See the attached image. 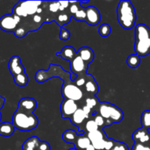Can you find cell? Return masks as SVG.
Wrapping results in <instances>:
<instances>
[{"label":"cell","instance_id":"cell-40","mask_svg":"<svg viewBox=\"0 0 150 150\" xmlns=\"http://www.w3.org/2000/svg\"><path fill=\"white\" fill-rule=\"evenodd\" d=\"M4 103H5V98H3L2 96L0 95V110L3 108L4 105Z\"/></svg>","mask_w":150,"mask_h":150},{"label":"cell","instance_id":"cell-24","mask_svg":"<svg viewBox=\"0 0 150 150\" xmlns=\"http://www.w3.org/2000/svg\"><path fill=\"white\" fill-rule=\"evenodd\" d=\"M87 136L89 137L92 144L97 143V142H100V141L103 140V139H105L107 137L106 133L104 132L103 130H101V129H99V130H96L95 132H92V133H88Z\"/></svg>","mask_w":150,"mask_h":150},{"label":"cell","instance_id":"cell-21","mask_svg":"<svg viewBox=\"0 0 150 150\" xmlns=\"http://www.w3.org/2000/svg\"><path fill=\"white\" fill-rule=\"evenodd\" d=\"M41 141L37 136H32L24 142L22 145V150H38Z\"/></svg>","mask_w":150,"mask_h":150},{"label":"cell","instance_id":"cell-17","mask_svg":"<svg viewBox=\"0 0 150 150\" xmlns=\"http://www.w3.org/2000/svg\"><path fill=\"white\" fill-rule=\"evenodd\" d=\"M77 54L88 65L95 59V52L92 48L87 46H83L79 48L77 51Z\"/></svg>","mask_w":150,"mask_h":150},{"label":"cell","instance_id":"cell-12","mask_svg":"<svg viewBox=\"0 0 150 150\" xmlns=\"http://www.w3.org/2000/svg\"><path fill=\"white\" fill-rule=\"evenodd\" d=\"M8 67L10 73L13 77L25 73V68L22 64L21 59L18 56H13L10 58L8 63Z\"/></svg>","mask_w":150,"mask_h":150},{"label":"cell","instance_id":"cell-10","mask_svg":"<svg viewBox=\"0 0 150 150\" xmlns=\"http://www.w3.org/2000/svg\"><path fill=\"white\" fill-rule=\"evenodd\" d=\"M38 107L36 100L32 98H23L19 100L17 110L27 114H34Z\"/></svg>","mask_w":150,"mask_h":150},{"label":"cell","instance_id":"cell-16","mask_svg":"<svg viewBox=\"0 0 150 150\" xmlns=\"http://www.w3.org/2000/svg\"><path fill=\"white\" fill-rule=\"evenodd\" d=\"M19 4L23 9L26 14L28 16H35L37 14L38 8L42 1H18Z\"/></svg>","mask_w":150,"mask_h":150},{"label":"cell","instance_id":"cell-33","mask_svg":"<svg viewBox=\"0 0 150 150\" xmlns=\"http://www.w3.org/2000/svg\"><path fill=\"white\" fill-rule=\"evenodd\" d=\"M87 77H88L87 73L83 75V76H79V77H77L74 81H73V83L76 84L78 87L82 89V88L83 87V86L85 85V83H86V80H87Z\"/></svg>","mask_w":150,"mask_h":150},{"label":"cell","instance_id":"cell-7","mask_svg":"<svg viewBox=\"0 0 150 150\" xmlns=\"http://www.w3.org/2000/svg\"><path fill=\"white\" fill-rule=\"evenodd\" d=\"M21 23V18L15 14H7L0 18V29L7 32H15Z\"/></svg>","mask_w":150,"mask_h":150},{"label":"cell","instance_id":"cell-39","mask_svg":"<svg viewBox=\"0 0 150 150\" xmlns=\"http://www.w3.org/2000/svg\"><path fill=\"white\" fill-rule=\"evenodd\" d=\"M70 4V1H59V10L60 11H63V10H65L66 8L69 7V4Z\"/></svg>","mask_w":150,"mask_h":150},{"label":"cell","instance_id":"cell-35","mask_svg":"<svg viewBox=\"0 0 150 150\" xmlns=\"http://www.w3.org/2000/svg\"><path fill=\"white\" fill-rule=\"evenodd\" d=\"M48 9L49 11L51 13H57L58 10H59V1H50L48 2Z\"/></svg>","mask_w":150,"mask_h":150},{"label":"cell","instance_id":"cell-5","mask_svg":"<svg viewBox=\"0 0 150 150\" xmlns=\"http://www.w3.org/2000/svg\"><path fill=\"white\" fill-rule=\"evenodd\" d=\"M61 92L64 99L72 100L77 103L85 98L83 90L74 84L73 81L64 82L62 86Z\"/></svg>","mask_w":150,"mask_h":150},{"label":"cell","instance_id":"cell-20","mask_svg":"<svg viewBox=\"0 0 150 150\" xmlns=\"http://www.w3.org/2000/svg\"><path fill=\"white\" fill-rule=\"evenodd\" d=\"M15 132V127L10 122H4L0 123V136L4 137H10Z\"/></svg>","mask_w":150,"mask_h":150},{"label":"cell","instance_id":"cell-22","mask_svg":"<svg viewBox=\"0 0 150 150\" xmlns=\"http://www.w3.org/2000/svg\"><path fill=\"white\" fill-rule=\"evenodd\" d=\"M84 100V105L86 106L89 107L93 112V114L95 115L97 112L98 106L100 105V101L98 98L96 96H92V97H86L83 99ZM93 115V116H94Z\"/></svg>","mask_w":150,"mask_h":150},{"label":"cell","instance_id":"cell-31","mask_svg":"<svg viewBox=\"0 0 150 150\" xmlns=\"http://www.w3.org/2000/svg\"><path fill=\"white\" fill-rule=\"evenodd\" d=\"M100 35L103 38H107L111 32V27L108 23H103L98 29Z\"/></svg>","mask_w":150,"mask_h":150},{"label":"cell","instance_id":"cell-30","mask_svg":"<svg viewBox=\"0 0 150 150\" xmlns=\"http://www.w3.org/2000/svg\"><path fill=\"white\" fill-rule=\"evenodd\" d=\"M71 17V15L67 14V13H61V14L59 15L58 17H57V24H58L59 26H61V28L63 27L64 25L67 24V23L70 21Z\"/></svg>","mask_w":150,"mask_h":150},{"label":"cell","instance_id":"cell-41","mask_svg":"<svg viewBox=\"0 0 150 150\" xmlns=\"http://www.w3.org/2000/svg\"><path fill=\"white\" fill-rule=\"evenodd\" d=\"M85 150H96V149H95V148L94 147L93 145H92V144H91L89 145V146H88V147L86 148V149H85Z\"/></svg>","mask_w":150,"mask_h":150},{"label":"cell","instance_id":"cell-11","mask_svg":"<svg viewBox=\"0 0 150 150\" xmlns=\"http://www.w3.org/2000/svg\"><path fill=\"white\" fill-rule=\"evenodd\" d=\"M81 89L84 93L85 98L96 96V95L98 94V91H99V87H98V85L95 81V78L91 74H88L86 83Z\"/></svg>","mask_w":150,"mask_h":150},{"label":"cell","instance_id":"cell-37","mask_svg":"<svg viewBox=\"0 0 150 150\" xmlns=\"http://www.w3.org/2000/svg\"><path fill=\"white\" fill-rule=\"evenodd\" d=\"M130 150H150V144H141L134 143Z\"/></svg>","mask_w":150,"mask_h":150},{"label":"cell","instance_id":"cell-8","mask_svg":"<svg viewBox=\"0 0 150 150\" xmlns=\"http://www.w3.org/2000/svg\"><path fill=\"white\" fill-rule=\"evenodd\" d=\"M80 108L77 102L72 100L64 99L60 105L62 118L70 119L75 114L76 111Z\"/></svg>","mask_w":150,"mask_h":150},{"label":"cell","instance_id":"cell-34","mask_svg":"<svg viewBox=\"0 0 150 150\" xmlns=\"http://www.w3.org/2000/svg\"><path fill=\"white\" fill-rule=\"evenodd\" d=\"M70 35L71 34H70V31L67 30L65 28L62 27L59 34V39L62 40H67L70 39Z\"/></svg>","mask_w":150,"mask_h":150},{"label":"cell","instance_id":"cell-25","mask_svg":"<svg viewBox=\"0 0 150 150\" xmlns=\"http://www.w3.org/2000/svg\"><path fill=\"white\" fill-rule=\"evenodd\" d=\"M98 130H99V127H98V125L96 124V122L93 120V118L90 117L85 122L83 129H82V132H83V133L88 134V133H92V132H95Z\"/></svg>","mask_w":150,"mask_h":150},{"label":"cell","instance_id":"cell-4","mask_svg":"<svg viewBox=\"0 0 150 150\" xmlns=\"http://www.w3.org/2000/svg\"><path fill=\"white\" fill-rule=\"evenodd\" d=\"M96 114H99L112 124L120 123L124 119L122 110L108 102H100Z\"/></svg>","mask_w":150,"mask_h":150},{"label":"cell","instance_id":"cell-43","mask_svg":"<svg viewBox=\"0 0 150 150\" xmlns=\"http://www.w3.org/2000/svg\"><path fill=\"white\" fill-rule=\"evenodd\" d=\"M68 150H76V149H75V148H73V149H68Z\"/></svg>","mask_w":150,"mask_h":150},{"label":"cell","instance_id":"cell-2","mask_svg":"<svg viewBox=\"0 0 150 150\" xmlns=\"http://www.w3.org/2000/svg\"><path fill=\"white\" fill-rule=\"evenodd\" d=\"M135 51L139 57H146L150 54V29L144 23L135 28Z\"/></svg>","mask_w":150,"mask_h":150},{"label":"cell","instance_id":"cell-28","mask_svg":"<svg viewBox=\"0 0 150 150\" xmlns=\"http://www.w3.org/2000/svg\"><path fill=\"white\" fill-rule=\"evenodd\" d=\"M92 118L95 120L96 124L98 125L99 129H101V130H103L105 127H108V126L113 125L112 123L110 122L109 121H108V120H106L105 119H104L103 117H101L100 115H99V114H95V115L92 117Z\"/></svg>","mask_w":150,"mask_h":150},{"label":"cell","instance_id":"cell-29","mask_svg":"<svg viewBox=\"0 0 150 150\" xmlns=\"http://www.w3.org/2000/svg\"><path fill=\"white\" fill-rule=\"evenodd\" d=\"M142 126L146 130H150V110H146L144 111L141 117Z\"/></svg>","mask_w":150,"mask_h":150},{"label":"cell","instance_id":"cell-18","mask_svg":"<svg viewBox=\"0 0 150 150\" xmlns=\"http://www.w3.org/2000/svg\"><path fill=\"white\" fill-rule=\"evenodd\" d=\"M56 55L61 57L67 61L70 62L73 61L76 57H77V51H76L74 48L71 45H66L61 50L60 52H57Z\"/></svg>","mask_w":150,"mask_h":150},{"label":"cell","instance_id":"cell-42","mask_svg":"<svg viewBox=\"0 0 150 150\" xmlns=\"http://www.w3.org/2000/svg\"><path fill=\"white\" fill-rule=\"evenodd\" d=\"M1 112H0V121H1Z\"/></svg>","mask_w":150,"mask_h":150},{"label":"cell","instance_id":"cell-38","mask_svg":"<svg viewBox=\"0 0 150 150\" xmlns=\"http://www.w3.org/2000/svg\"><path fill=\"white\" fill-rule=\"evenodd\" d=\"M38 150H51V146L47 142H40Z\"/></svg>","mask_w":150,"mask_h":150},{"label":"cell","instance_id":"cell-26","mask_svg":"<svg viewBox=\"0 0 150 150\" xmlns=\"http://www.w3.org/2000/svg\"><path fill=\"white\" fill-rule=\"evenodd\" d=\"M126 62H127V64L128 65V67H130V68H137L140 65V57L139 55H137L136 54H131V55H130L127 58Z\"/></svg>","mask_w":150,"mask_h":150},{"label":"cell","instance_id":"cell-27","mask_svg":"<svg viewBox=\"0 0 150 150\" xmlns=\"http://www.w3.org/2000/svg\"><path fill=\"white\" fill-rule=\"evenodd\" d=\"M13 80H14L15 83L18 86H26L28 84L29 82V78H28L27 74L26 72L21 74H19L18 76H16L13 77Z\"/></svg>","mask_w":150,"mask_h":150},{"label":"cell","instance_id":"cell-6","mask_svg":"<svg viewBox=\"0 0 150 150\" xmlns=\"http://www.w3.org/2000/svg\"><path fill=\"white\" fill-rule=\"evenodd\" d=\"M50 67L54 70L55 73H54V74H46V73H44L42 70H40L39 71L37 72L36 75H35V79H36L37 81H38L39 83H42V82L48 80V79L53 77L60 78V79H62L63 81H64V82L71 81H72L67 80V78L70 77V74L68 72L64 71L61 66L54 65V64H50Z\"/></svg>","mask_w":150,"mask_h":150},{"label":"cell","instance_id":"cell-23","mask_svg":"<svg viewBox=\"0 0 150 150\" xmlns=\"http://www.w3.org/2000/svg\"><path fill=\"white\" fill-rule=\"evenodd\" d=\"M79 136V134H78L77 132H76L73 130H71V129H69V130H65L62 133V138L63 141L64 142H66V143L74 144L75 142L77 140Z\"/></svg>","mask_w":150,"mask_h":150},{"label":"cell","instance_id":"cell-9","mask_svg":"<svg viewBox=\"0 0 150 150\" xmlns=\"http://www.w3.org/2000/svg\"><path fill=\"white\" fill-rule=\"evenodd\" d=\"M70 70L77 77L86 74L88 70V64H86L80 57H77L72 62H70Z\"/></svg>","mask_w":150,"mask_h":150},{"label":"cell","instance_id":"cell-13","mask_svg":"<svg viewBox=\"0 0 150 150\" xmlns=\"http://www.w3.org/2000/svg\"><path fill=\"white\" fill-rule=\"evenodd\" d=\"M132 139L134 141V143L150 144V133L149 130L142 127L135 130L132 135Z\"/></svg>","mask_w":150,"mask_h":150},{"label":"cell","instance_id":"cell-15","mask_svg":"<svg viewBox=\"0 0 150 150\" xmlns=\"http://www.w3.org/2000/svg\"><path fill=\"white\" fill-rule=\"evenodd\" d=\"M101 16L100 11L94 6H89L86 8V22L90 26H97L100 22Z\"/></svg>","mask_w":150,"mask_h":150},{"label":"cell","instance_id":"cell-32","mask_svg":"<svg viewBox=\"0 0 150 150\" xmlns=\"http://www.w3.org/2000/svg\"><path fill=\"white\" fill-rule=\"evenodd\" d=\"M73 17L74 18V19H76V21H85L86 22V9L81 7V8H80L77 12H76V14L73 15Z\"/></svg>","mask_w":150,"mask_h":150},{"label":"cell","instance_id":"cell-36","mask_svg":"<svg viewBox=\"0 0 150 150\" xmlns=\"http://www.w3.org/2000/svg\"><path fill=\"white\" fill-rule=\"evenodd\" d=\"M111 150H129V149L126 144L116 141L115 144H114V146H113V148Z\"/></svg>","mask_w":150,"mask_h":150},{"label":"cell","instance_id":"cell-14","mask_svg":"<svg viewBox=\"0 0 150 150\" xmlns=\"http://www.w3.org/2000/svg\"><path fill=\"white\" fill-rule=\"evenodd\" d=\"M89 119V117L85 114L84 111H83L82 108H79L77 111L75 112V114L72 116L70 118V121L73 125L76 126L79 128V131L83 133L82 129H83V125L86 120Z\"/></svg>","mask_w":150,"mask_h":150},{"label":"cell","instance_id":"cell-3","mask_svg":"<svg viewBox=\"0 0 150 150\" xmlns=\"http://www.w3.org/2000/svg\"><path fill=\"white\" fill-rule=\"evenodd\" d=\"M13 124L15 128L23 132L30 131L38 125V119L35 114H27L16 110L13 116Z\"/></svg>","mask_w":150,"mask_h":150},{"label":"cell","instance_id":"cell-1","mask_svg":"<svg viewBox=\"0 0 150 150\" xmlns=\"http://www.w3.org/2000/svg\"><path fill=\"white\" fill-rule=\"evenodd\" d=\"M117 20L120 26L130 30L134 27L136 22V13L134 6L129 0L120 1L117 7Z\"/></svg>","mask_w":150,"mask_h":150},{"label":"cell","instance_id":"cell-19","mask_svg":"<svg viewBox=\"0 0 150 150\" xmlns=\"http://www.w3.org/2000/svg\"><path fill=\"white\" fill-rule=\"evenodd\" d=\"M90 144L91 142L87 136V134L82 133L79 135L77 140L73 145L76 150H85Z\"/></svg>","mask_w":150,"mask_h":150}]
</instances>
